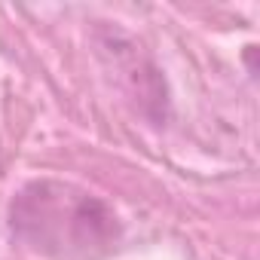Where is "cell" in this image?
Instances as JSON below:
<instances>
[{
	"instance_id": "cell-1",
	"label": "cell",
	"mask_w": 260,
	"mask_h": 260,
	"mask_svg": "<svg viewBox=\"0 0 260 260\" xmlns=\"http://www.w3.org/2000/svg\"><path fill=\"white\" fill-rule=\"evenodd\" d=\"M110 214L101 202L64 184H31L13 202V226L37 248L86 251L110 236Z\"/></svg>"
}]
</instances>
